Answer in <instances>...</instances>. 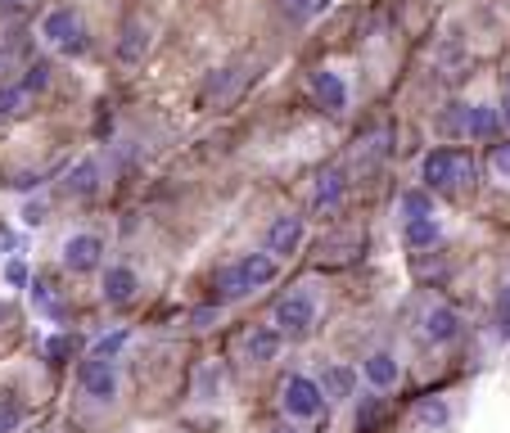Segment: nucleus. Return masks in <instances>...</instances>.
Returning a JSON list of instances; mask_svg holds the SVG:
<instances>
[{
    "label": "nucleus",
    "instance_id": "nucleus-2",
    "mask_svg": "<svg viewBox=\"0 0 510 433\" xmlns=\"http://www.w3.org/2000/svg\"><path fill=\"white\" fill-rule=\"evenodd\" d=\"M420 181L429 190H461L474 185V159L461 150H429L420 163Z\"/></svg>",
    "mask_w": 510,
    "mask_h": 433
},
{
    "label": "nucleus",
    "instance_id": "nucleus-12",
    "mask_svg": "<svg viewBox=\"0 0 510 433\" xmlns=\"http://www.w3.org/2000/svg\"><path fill=\"white\" fill-rule=\"evenodd\" d=\"M136 289H140V275L131 271V266H109L104 271V289H100V294H104V303L109 307H127L131 298H136Z\"/></svg>",
    "mask_w": 510,
    "mask_h": 433
},
{
    "label": "nucleus",
    "instance_id": "nucleus-15",
    "mask_svg": "<svg viewBox=\"0 0 510 433\" xmlns=\"http://www.w3.org/2000/svg\"><path fill=\"white\" fill-rule=\"evenodd\" d=\"M118 59L122 63H140L144 54H150V28H144V23H127L122 32H118Z\"/></svg>",
    "mask_w": 510,
    "mask_h": 433
},
{
    "label": "nucleus",
    "instance_id": "nucleus-22",
    "mask_svg": "<svg viewBox=\"0 0 510 433\" xmlns=\"http://www.w3.org/2000/svg\"><path fill=\"white\" fill-rule=\"evenodd\" d=\"M28 104H32V95H28L19 82H5V86H0V118H19Z\"/></svg>",
    "mask_w": 510,
    "mask_h": 433
},
{
    "label": "nucleus",
    "instance_id": "nucleus-8",
    "mask_svg": "<svg viewBox=\"0 0 510 433\" xmlns=\"http://www.w3.org/2000/svg\"><path fill=\"white\" fill-rule=\"evenodd\" d=\"M100 262H104V240L100 235L78 231V235L63 240V266L72 275H91V271H100Z\"/></svg>",
    "mask_w": 510,
    "mask_h": 433
},
{
    "label": "nucleus",
    "instance_id": "nucleus-16",
    "mask_svg": "<svg viewBox=\"0 0 510 433\" xmlns=\"http://www.w3.org/2000/svg\"><path fill=\"white\" fill-rule=\"evenodd\" d=\"M280 343H284V334L276 330V325H258L249 339H244V352H249V361H276L280 356Z\"/></svg>",
    "mask_w": 510,
    "mask_h": 433
},
{
    "label": "nucleus",
    "instance_id": "nucleus-18",
    "mask_svg": "<svg viewBox=\"0 0 510 433\" xmlns=\"http://www.w3.org/2000/svg\"><path fill=\"white\" fill-rule=\"evenodd\" d=\"M63 190H68V199H91V194L100 190V163H95V159H82L78 167L68 172Z\"/></svg>",
    "mask_w": 510,
    "mask_h": 433
},
{
    "label": "nucleus",
    "instance_id": "nucleus-33",
    "mask_svg": "<svg viewBox=\"0 0 510 433\" xmlns=\"http://www.w3.org/2000/svg\"><path fill=\"white\" fill-rule=\"evenodd\" d=\"M317 10V0H284V14L289 19H303V14H312Z\"/></svg>",
    "mask_w": 510,
    "mask_h": 433
},
{
    "label": "nucleus",
    "instance_id": "nucleus-34",
    "mask_svg": "<svg viewBox=\"0 0 510 433\" xmlns=\"http://www.w3.org/2000/svg\"><path fill=\"white\" fill-rule=\"evenodd\" d=\"M23 222H28V226H41V222H45V203H28V208H23Z\"/></svg>",
    "mask_w": 510,
    "mask_h": 433
},
{
    "label": "nucleus",
    "instance_id": "nucleus-37",
    "mask_svg": "<svg viewBox=\"0 0 510 433\" xmlns=\"http://www.w3.org/2000/svg\"><path fill=\"white\" fill-rule=\"evenodd\" d=\"M501 118L510 122V91H506V100H501Z\"/></svg>",
    "mask_w": 510,
    "mask_h": 433
},
{
    "label": "nucleus",
    "instance_id": "nucleus-14",
    "mask_svg": "<svg viewBox=\"0 0 510 433\" xmlns=\"http://www.w3.org/2000/svg\"><path fill=\"white\" fill-rule=\"evenodd\" d=\"M361 375H366L375 388H398L402 366H398V356H393V352H371L366 361H361Z\"/></svg>",
    "mask_w": 510,
    "mask_h": 433
},
{
    "label": "nucleus",
    "instance_id": "nucleus-19",
    "mask_svg": "<svg viewBox=\"0 0 510 433\" xmlns=\"http://www.w3.org/2000/svg\"><path fill=\"white\" fill-rule=\"evenodd\" d=\"M439 235H443L439 216H411V222L402 226V240L411 249H433V244H439Z\"/></svg>",
    "mask_w": 510,
    "mask_h": 433
},
{
    "label": "nucleus",
    "instance_id": "nucleus-9",
    "mask_svg": "<svg viewBox=\"0 0 510 433\" xmlns=\"http://www.w3.org/2000/svg\"><path fill=\"white\" fill-rule=\"evenodd\" d=\"M299 244H303V216L299 212H280L271 222V231H267V253L280 262L289 253H299Z\"/></svg>",
    "mask_w": 510,
    "mask_h": 433
},
{
    "label": "nucleus",
    "instance_id": "nucleus-20",
    "mask_svg": "<svg viewBox=\"0 0 510 433\" xmlns=\"http://www.w3.org/2000/svg\"><path fill=\"white\" fill-rule=\"evenodd\" d=\"M23 54H28V37L23 32L0 37V82H10V72L23 63Z\"/></svg>",
    "mask_w": 510,
    "mask_h": 433
},
{
    "label": "nucleus",
    "instance_id": "nucleus-1",
    "mask_svg": "<svg viewBox=\"0 0 510 433\" xmlns=\"http://www.w3.org/2000/svg\"><path fill=\"white\" fill-rule=\"evenodd\" d=\"M276 275H280V262L271 253H244L240 262H231V266H222L212 275V298H217V307L249 298L253 289H267Z\"/></svg>",
    "mask_w": 510,
    "mask_h": 433
},
{
    "label": "nucleus",
    "instance_id": "nucleus-11",
    "mask_svg": "<svg viewBox=\"0 0 510 433\" xmlns=\"http://www.w3.org/2000/svg\"><path fill=\"white\" fill-rule=\"evenodd\" d=\"M308 86H312V95H317V104H321L325 113H343V109H348V86H343L339 72L317 68L312 78H308Z\"/></svg>",
    "mask_w": 510,
    "mask_h": 433
},
{
    "label": "nucleus",
    "instance_id": "nucleus-3",
    "mask_svg": "<svg viewBox=\"0 0 510 433\" xmlns=\"http://www.w3.org/2000/svg\"><path fill=\"white\" fill-rule=\"evenodd\" d=\"M41 41H45V45H54L59 54H78V59L91 50L86 23H82V14L72 10V5H54V10L41 19Z\"/></svg>",
    "mask_w": 510,
    "mask_h": 433
},
{
    "label": "nucleus",
    "instance_id": "nucleus-23",
    "mask_svg": "<svg viewBox=\"0 0 510 433\" xmlns=\"http://www.w3.org/2000/svg\"><path fill=\"white\" fill-rule=\"evenodd\" d=\"M235 86H240V68L217 72V78H208V86H203V104H212V100H226Z\"/></svg>",
    "mask_w": 510,
    "mask_h": 433
},
{
    "label": "nucleus",
    "instance_id": "nucleus-31",
    "mask_svg": "<svg viewBox=\"0 0 510 433\" xmlns=\"http://www.w3.org/2000/svg\"><path fill=\"white\" fill-rule=\"evenodd\" d=\"M122 343H127V334H122V330H118V334H109V339H100V343H95V352H91V356H118V347H122Z\"/></svg>",
    "mask_w": 510,
    "mask_h": 433
},
{
    "label": "nucleus",
    "instance_id": "nucleus-36",
    "mask_svg": "<svg viewBox=\"0 0 510 433\" xmlns=\"http://www.w3.org/2000/svg\"><path fill=\"white\" fill-rule=\"evenodd\" d=\"M32 0H0V10H28Z\"/></svg>",
    "mask_w": 510,
    "mask_h": 433
},
{
    "label": "nucleus",
    "instance_id": "nucleus-32",
    "mask_svg": "<svg viewBox=\"0 0 510 433\" xmlns=\"http://www.w3.org/2000/svg\"><path fill=\"white\" fill-rule=\"evenodd\" d=\"M5 284H14V289H19V284H28V262H19V257H14V262L5 266Z\"/></svg>",
    "mask_w": 510,
    "mask_h": 433
},
{
    "label": "nucleus",
    "instance_id": "nucleus-29",
    "mask_svg": "<svg viewBox=\"0 0 510 433\" xmlns=\"http://www.w3.org/2000/svg\"><path fill=\"white\" fill-rule=\"evenodd\" d=\"M497 330H501V339H510V284L501 289V298H497Z\"/></svg>",
    "mask_w": 510,
    "mask_h": 433
},
{
    "label": "nucleus",
    "instance_id": "nucleus-6",
    "mask_svg": "<svg viewBox=\"0 0 510 433\" xmlns=\"http://www.w3.org/2000/svg\"><path fill=\"white\" fill-rule=\"evenodd\" d=\"M78 384L91 402L109 406L118 397V356H86L82 371H78Z\"/></svg>",
    "mask_w": 510,
    "mask_h": 433
},
{
    "label": "nucleus",
    "instance_id": "nucleus-26",
    "mask_svg": "<svg viewBox=\"0 0 510 433\" xmlns=\"http://www.w3.org/2000/svg\"><path fill=\"white\" fill-rule=\"evenodd\" d=\"M488 167H492V176H497V181H506V185H510V140L492 144V154H488Z\"/></svg>",
    "mask_w": 510,
    "mask_h": 433
},
{
    "label": "nucleus",
    "instance_id": "nucleus-13",
    "mask_svg": "<svg viewBox=\"0 0 510 433\" xmlns=\"http://www.w3.org/2000/svg\"><path fill=\"white\" fill-rule=\"evenodd\" d=\"M343 194H348V176H343L339 167L321 172V176H317V190H312V212H339Z\"/></svg>",
    "mask_w": 510,
    "mask_h": 433
},
{
    "label": "nucleus",
    "instance_id": "nucleus-17",
    "mask_svg": "<svg viewBox=\"0 0 510 433\" xmlns=\"http://www.w3.org/2000/svg\"><path fill=\"white\" fill-rule=\"evenodd\" d=\"M317 384H321V397H325V402H348V397L357 393V371H348V366H325V375H321Z\"/></svg>",
    "mask_w": 510,
    "mask_h": 433
},
{
    "label": "nucleus",
    "instance_id": "nucleus-10",
    "mask_svg": "<svg viewBox=\"0 0 510 433\" xmlns=\"http://www.w3.org/2000/svg\"><path fill=\"white\" fill-rule=\"evenodd\" d=\"M461 334V312L448 307V303H433L424 316H420V339L424 343H452Z\"/></svg>",
    "mask_w": 510,
    "mask_h": 433
},
{
    "label": "nucleus",
    "instance_id": "nucleus-38",
    "mask_svg": "<svg viewBox=\"0 0 510 433\" xmlns=\"http://www.w3.org/2000/svg\"><path fill=\"white\" fill-rule=\"evenodd\" d=\"M271 433H299V429H289V424H280V429H271Z\"/></svg>",
    "mask_w": 510,
    "mask_h": 433
},
{
    "label": "nucleus",
    "instance_id": "nucleus-35",
    "mask_svg": "<svg viewBox=\"0 0 510 433\" xmlns=\"http://www.w3.org/2000/svg\"><path fill=\"white\" fill-rule=\"evenodd\" d=\"M212 316H217V307H199V312H194V325H208Z\"/></svg>",
    "mask_w": 510,
    "mask_h": 433
},
{
    "label": "nucleus",
    "instance_id": "nucleus-7",
    "mask_svg": "<svg viewBox=\"0 0 510 433\" xmlns=\"http://www.w3.org/2000/svg\"><path fill=\"white\" fill-rule=\"evenodd\" d=\"M280 406H284L289 420H312V415H321V406H325L321 384L308 380V375H289V380L280 384Z\"/></svg>",
    "mask_w": 510,
    "mask_h": 433
},
{
    "label": "nucleus",
    "instance_id": "nucleus-27",
    "mask_svg": "<svg viewBox=\"0 0 510 433\" xmlns=\"http://www.w3.org/2000/svg\"><path fill=\"white\" fill-rule=\"evenodd\" d=\"M380 420H384V406L371 397L366 406L357 411V433H375V429H380Z\"/></svg>",
    "mask_w": 510,
    "mask_h": 433
},
{
    "label": "nucleus",
    "instance_id": "nucleus-30",
    "mask_svg": "<svg viewBox=\"0 0 510 433\" xmlns=\"http://www.w3.org/2000/svg\"><path fill=\"white\" fill-rule=\"evenodd\" d=\"M68 352H72V334H54V339L45 343V356H50V361H63Z\"/></svg>",
    "mask_w": 510,
    "mask_h": 433
},
{
    "label": "nucleus",
    "instance_id": "nucleus-28",
    "mask_svg": "<svg viewBox=\"0 0 510 433\" xmlns=\"http://www.w3.org/2000/svg\"><path fill=\"white\" fill-rule=\"evenodd\" d=\"M23 420V406L14 402V393H0V433H10Z\"/></svg>",
    "mask_w": 510,
    "mask_h": 433
},
{
    "label": "nucleus",
    "instance_id": "nucleus-25",
    "mask_svg": "<svg viewBox=\"0 0 510 433\" xmlns=\"http://www.w3.org/2000/svg\"><path fill=\"white\" fill-rule=\"evenodd\" d=\"M19 86H23L28 95L45 91V86H50V63H41V59H37V63H28V68H23V82H19Z\"/></svg>",
    "mask_w": 510,
    "mask_h": 433
},
{
    "label": "nucleus",
    "instance_id": "nucleus-5",
    "mask_svg": "<svg viewBox=\"0 0 510 433\" xmlns=\"http://www.w3.org/2000/svg\"><path fill=\"white\" fill-rule=\"evenodd\" d=\"M443 122H448V131L470 135V140H492L501 131V113L488 104H452Z\"/></svg>",
    "mask_w": 510,
    "mask_h": 433
},
{
    "label": "nucleus",
    "instance_id": "nucleus-24",
    "mask_svg": "<svg viewBox=\"0 0 510 433\" xmlns=\"http://www.w3.org/2000/svg\"><path fill=\"white\" fill-rule=\"evenodd\" d=\"M398 208H402L407 222H411V216H433V199H429L424 190H407V194L398 199Z\"/></svg>",
    "mask_w": 510,
    "mask_h": 433
},
{
    "label": "nucleus",
    "instance_id": "nucleus-21",
    "mask_svg": "<svg viewBox=\"0 0 510 433\" xmlns=\"http://www.w3.org/2000/svg\"><path fill=\"white\" fill-rule=\"evenodd\" d=\"M415 420H420L424 429H443V424L452 420V411H448V402H443V397H424V402L415 406Z\"/></svg>",
    "mask_w": 510,
    "mask_h": 433
},
{
    "label": "nucleus",
    "instance_id": "nucleus-4",
    "mask_svg": "<svg viewBox=\"0 0 510 433\" xmlns=\"http://www.w3.org/2000/svg\"><path fill=\"white\" fill-rule=\"evenodd\" d=\"M280 334H294V339H303V334H312V325H317V298L308 294V289H294V294H284L280 303H276V321H271Z\"/></svg>",
    "mask_w": 510,
    "mask_h": 433
}]
</instances>
